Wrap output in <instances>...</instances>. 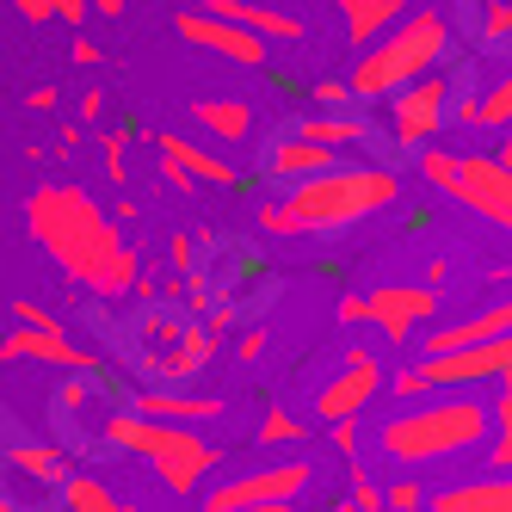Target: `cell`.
Segmentation results:
<instances>
[{
  "label": "cell",
  "instance_id": "36",
  "mask_svg": "<svg viewBox=\"0 0 512 512\" xmlns=\"http://www.w3.org/2000/svg\"><path fill=\"white\" fill-rule=\"evenodd\" d=\"M13 13H19V19H31V25H38V19H56L50 0H13Z\"/></svg>",
  "mask_w": 512,
  "mask_h": 512
},
{
  "label": "cell",
  "instance_id": "6",
  "mask_svg": "<svg viewBox=\"0 0 512 512\" xmlns=\"http://www.w3.org/2000/svg\"><path fill=\"white\" fill-rule=\"evenodd\" d=\"M136 346H142V364L161 377V383H186L198 377V364L216 352V327H186L179 315H149L136 327Z\"/></svg>",
  "mask_w": 512,
  "mask_h": 512
},
{
  "label": "cell",
  "instance_id": "23",
  "mask_svg": "<svg viewBox=\"0 0 512 512\" xmlns=\"http://www.w3.org/2000/svg\"><path fill=\"white\" fill-rule=\"evenodd\" d=\"M192 118H198V130H210V142H247L253 136V105L247 99H198Z\"/></svg>",
  "mask_w": 512,
  "mask_h": 512
},
{
  "label": "cell",
  "instance_id": "13",
  "mask_svg": "<svg viewBox=\"0 0 512 512\" xmlns=\"http://www.w3.org/2000/svg\"><path fill=\"white\" fill-rule=\"evenodd\" d=\"M383 383H389V377H383V364H377L371 352H352V358H346V371L321 389L315 414H321L327 426H334V420H358V414H364V401H371Z\"/></svg>",
  "mask_w": 512,
  "mask_h": 512
},
{
  "label": "cell",
  "instance_id": "8",
  "mask_svg": "<svg viewBox=\"0 0 512 512\" xmlns=\"http://www.w3.org/2000/svg\"><path fill=\"white\" fill-rule=\"evenodd\" d=\"M315 482L309 463H272V469H253V475H235V482H216L204 494L210 512H272V506H297Z\"/></svg>",
  "mask_w": 512,
  "mask_h": 512
},
{
  "label": "cell",
  "instance_id": "35",
  "mask_svg": "<svg viewBox=\"0 0 512 512\" xmlns=\"http://www.w3.org/2000/svg\"><path fill=\"white\" fill-rule=\"evenodd\" d=\"M13 321H31V327H62L50 309H38V303H13Z\"/></svg>",
  "mask_w": 512,
  "mask_h": 512
},
{
  "label": "cell",
  "instance_id": "24",
  "mask_svg": "<svg viewBox=\"0 0 512 512\" xmlns=\"http://www.w3.org/2000/svg\"><path fill=\"white\" fill-rule=\"evenodd\" d=\"M340 19H346V38L352 44H377L383 31L401 19V0H334Z\"/></svg>",
  "mask_w": 512,
  "mask_h": 512
},
{
  "label": "cell",
  "instance_id": "10",
  "mask_svg": "<svg viewBox=\"0 0 512 512\" xmlns=\"http://www.w3.org/2000/svg\"><path fill=\"white\" fill-rule=\"evenodd\" d=\"M451 198H457V204H469L475 216H488L494 229H506V235H512V167H506L500 155H463Z\"/></svg>",
  "mask_w": 512,
  "mask_h": 512
},
{
  "label": "cell",
  "instance_id": "12",
  "mask_svg": "<svg viewBox=\"0 0 512 512\" xmlns=\"http://www.w3.org/2000/svg\"><path fill=\"white\" fill-rule=\"evenodd\" d=\"M438 309V290L432 284H377L371 290V327H383V340H408L414 327H426Z\"/></svg>",
  "mask_w": 512,
  "mask_h": 512
},
{
  "label": "cell",
  "instance_id": "40",
  "mask_svg": "<svg viewBox=\"0 0 512 512\" xmlns=\"http://www.w3.org/2000/svg\"><path fill=\"white\" fill-rule=\"evenodd\" d=\"M192 260H198V247H192V241H186V235H179V241H173V266H179V272H186V266H192Z\"/></svg>",
  "mask_w": 512,
  "mask_h": 512
},
{
  "label": "cell",
  "instance_id": "5",
  "mask_svg": "<svg viewBox=\"0 0 512 512\" xmlns=\"http://www.w3.org/2000/svg\"><path fill=\"white\" fill-rule=\"evenodd\" d=\"M488 408L482 401H432V408H408L401 420L383 426V451L395 463H432V457H457L488 438Z\"/></svg>",
  "mask_w": 512,
  "mask_h": 512
},
{
  "label": "cell",
  "instance_id": "3",
  "mask_svg": "<svg viewBox=\"0 0 512 512\" xmlns=\"http://www.w3.org/2000/svg\"><path fill=\"white\" fill-rule=\"evenodd\" d=\"M99 438L112 451H130L142 463H155L161 488L173 500H192L198 482L216 469V445H210V438H198L192 426H179V420H155L142 408H105L99 414Z\"/></svg>",
  "mask_w": 512,
  "mask_h": 512
},
{
  "label": "cell",
  "instance_id": "19",
  "mask_svg": "<svg viewBox=\"0 0 512 512\" xmlns=\"http://www.w3.org/2000/svg\"><path fill=\"white\" fill-rule=\"evenodd\" d=\"M438 512H512V469L482 475V482H457L445 494H432Z\"/></svg>",
  "mask_w": 512,
  "mask_h": 512
},
{
  "label": "cell",
  "instance_id": "4",
  "mask_svg": "<svg viewBox=\"0 0 512 512\" xmlns=\"http://www.w3.org/2000/svg\"><path fill=\"white\" fill-rule=\"evenodd\" d=\"M445 50H451V19L438 13V7L408 13L401 25H389L377 44H364L358 68L346 75V81H352V99L364 105V99H389V93H401L408 81H420L426 68L445 62Z\"/></svg>",
  "mask_w": 512,
  "mask_h": 512
},
{
  "label": "cell",
  "instance_id": "41",
  "mask_svg": "<svg viewBox=\"0 0 512 512\" xmlns=\"http://www.w3.org/2000/svg\"><path fill=\"white\" fill-rule=\"evenodd\" d=\"M75 62H87V68H93V62H99V44H93V38H75Z\"/></svg>",
  "mask_w": 512,
  "mask_h": 512
},
{
  "label": "cell",
  "instance_id": "16",
  "mask_svg": "<svg viewBox=\"0 0 512 512\" xmlns=\"http://www.w3.org/2000/svg\"><path fill=\"white\" fill-rule=\"evenodd\" d=\"M155 149L167 155V161H179L198 186H216V192H235L241 186V167L229 161V155H216V149H204V142H192V136H173V130H161L155 136Z\"/></svg>",
  "mask_w": 512,
  "mask_h": 512
},
{
  "label": "cell",
  "instance_id": "18",
  "mask_svg": "<svg viewBox=\"0 0 512 512\" xmlns=\"http://www.w3.org/2000/svg\"><path fill=\"white\" fill-rule=\"evenodd\" d=\"M130 408L155 414V420H179V426L223 420V401L216 395H186V389H142V395H130Z\"/></svg>",
  "mask_w": 512,
  "mask_h": 512
},
{
  "label": "cell",
  "instance_id": "34",
  "mask_svg": "<svg viewBox=\"0 0 512 512\" xmlns=\"http://www.w3.org/2000/svg\"><path fill=\"white\" fill-rule=\"evenodd\" d=\"M50 7H56V19H62V25H81V19L93 13V0H50Z\"/></svg>",
  "mask_w": 512,
  "mask_h": 512
},
{
  "label": "cell",
  "instance_id": "31",
  "mask_svg": "<svg viewBox=\"0 0 512 512\" xmlns=\"http://www.w3.org/2000/svg\"><path fill=\"white\" fill-rule=\"evenodd\" d=\"M309 99H315V112H334V105H358V99H352V81H315V87H309Z\"/></svg>",
  "mask_w": 512,
  "mask_h": 512
},
{
  "label": "cell",
  "instance_id": "27",
  "mask_svg": "<svg viewBox=\"0 0 512 512\" xmlns=\"http://www.w3.org/2000/svg\"><path fill=\"white\" fill-rule=\"evenodd\" d=\"M297 438H309V426L290 408H266L260 414V445H297Z\"/></svg>",
  "mask_w": 512,
  "mask_h": 512
},
{
  "label": "cell",
  "instance_id": "43",
  "mask_svg": "<svg viewBox=\"0 0 512 512\" xmlns=\"http://www.w3.org/2000/svg\"><path fill=\"white\" fill-rule=\"evenodd\" d=\"M0 512H13V494H7V488H0Z\"/></svg>",
  "mask_w": 512,
  "mask_h": 512
},
{
  "label": "cell",
  "instance_id": "9",
  "mask_svg": "<svg viewBox=\"0 0 512 512\" xmlns=\"http://www.w3.org/2000/svg\"><path fill=\"white\" fill-rule=\"evenodd\" d=\"M420 377H426V389H438V383H512V334L475 340L457 352H426Z\"/></svg>",
  "mask_w": 512,
  "mask_h": 512
},
{
  "label": "cell",
  "instance_id": "37",
  "mask_svg": "<svg viewBox=\"0 0 512 512\" xmlns=\"http://www.w3.org/2000/svg\"><path fill=\"white\" fill-rule=\"evenodd\" d=\"M340 321H371V297H340Z\"/></svg>",
  "mask_w": 512,
  "mask_h": 512
},
{
  "label": "cell",
  "instance_id": "25",
  "mask_svg": "<svg viewBox=\"0 0 512 512\" xmlns=\"http://www.w3.org/2000/svg\"><path fill=\"white\" fill-rule=\"evenodd\" d=\"M68 512H118V494H112V482H99V475H87V469H75L62 482V494H56Z\"/></svg>",
  "mask_w": 512,
  "mask_h": 512
},
{
  "label": "cell",
  "instance_id": "29",
  "mask_svg": "<svg viewBox=\"0 0 512 512\" xmlns=\"http://www.w3.org/2000/svg\"><path fill=\"white\" fill-rule=\"evenodd\" d=\"M512 38V0H482V44Z\"/></svg>",
  "mask_w": 512,
  "mask_h": 512
},
{
  "label": "cell",
  "instance_id": "21",
  "mask_svg": "<svg viewBox=\"0 0 512 512\" xmlns=\"http://www.w3.org/2000/svg\"><path fill=\"white\" fill-rule=\"evenodd\" d=\"M210 7L229 13V19H241L247 31H260L266 44H297V38H309L303 19L297 13H278V7H253V0H210Z\"/></svg>",
  "mask_w": 512,
  "mask_h": 512
},
{
  "label": "cell",
  "instance_id": "2",
  "mask_svg": "<svg viewBox=\"0 0 512 512\" xmlns=\"http://www.w3.org/2000/svg\"><path fill=\"white\" fill-rule=\"evenodd\" d=\"M401 198V173L383 161L321 167L297 186H284L278 204H260V235H340L364 216H377Z\"/></svg>",
  "mask_w": 512,
  "mask_h": 512
},
{
  "label": "cell",
  "instance_id": "1",
  "mask_svg": "<svg viewBox=\"0 0 512 512\" xmlns=\"http://www.w3.org/2000/svg\"><path fill=\"white\" fill-rule=\"evenodd\" d=\"M25 229L38 235V247L75 284H87L93 297H112V303L136 297V278H142L136 247L118 235V223L81 186H38L25 204Z\"/></svg>",
  "mask_w": 512,
  "mask_h": 512
},
{
  "label": "cell",
  "instance_id": "15",
  "mask_svg": "<svg viewBox=\"0 0 512 512\" xmlns=\"http://www.w3.org/2000/svg\"><path fill=\"white\" fill-rule=\"evenodd\" d=\"M321 167H334V149L303 130H284L266 142V155H260V179H272V186H297V179L321 173Z\"/></svg>",
  "mask_w": 512,
  "mask_h": 512
},
{
  "label": "cell",
  "instance_id": "26",
  "mask_svg": "<svg viewBox=\"0 0 512 512\" xmlns=\"http://www.w3.org/2000/svg\"><path fill=\"white\" fill-rule=\"evenodd\" d=\"M457 167H463V155H451V149H438V142H426V155H420V179H426V186H438V192L451 198Z\"/></svg>",
  "mask_w": 512,
  "mask_h": 512
},
{
  "label": "cell",
  "instance_id": "32",
  "mask_svg": "<svg viewBox=\"0 0 512 512\" xmlns=\"http://www.w3.org/2000/svg\"><path fill=\"white\" fill-rule=\"evenodd\" d=\"M383 506L414 512V506H426V494H420V482H395V488H383Z\"/></svg>",
  "mask_w": 512,
  "mask_h": 512
},
{
  "label": "cell",
  "instance_id": "42",
  "mask_svg": "<svg viewBox=\"0 0 512 512\" xmlns=\"http://www.w3.org/2000/svg\"><path fill=\"white\" fill-rule=\"evenodd\" d=\"M93 13H105V19H118V13H124V0H93Z\"/></svg>",
  "mask_w": 512,
  "mask_h": 512
},
{
  "label": "cell",
  "instance_id": "30",
  "mask_svg": "<svg viewBox=\"0 0 512 512\" xmlns=\"http://www.w3.org/2000/svg\"><path fill=\"white\" fill-rule=\"evenodd\" d=\"M346 506H358V512H377V506H383V488H377V482H371V475H364V469H352Z\"/></svg>",
  "mask_w": 512,
  "mask_h": 512
},
{
  "label": "cell",
  "instance_id": "38",
  "mask_svg": "<svg viewBox=\"0 0 512 512\" xmlns=\"http://www.w3.org/2000/svg\"><path fill=\"white\" fill-rule=\"evenodd\" d=\"M494 426H500V432H512V383H506V389H500V401H494Z\"/></svg>",
  "mask_w": 512,
  "mask_h": 512
},
{
  "label": "cell",
  "instance_id": "22",
  "mask_svg": "<svg viewBox=\"0 0 512 512\" xmlns=\"http://www.w3.org/2000/svg\"><path fill=\"white\" fill-rule=\"evenodd\" d=\"M290 130H303V136H315V142H327V149H358L364 136H371V124L358 118V105H334V112H309V118H297Z\"/></svg>",
  "mask_w": 512,
  "mask_h": 512
},
{
  "label": "cell",
  "instance_id": "39",
  "mask_svg": "<svg viewBox=\"0 0 512 512\" xmlns=\"http://www.w3.org/2000/svg\"><path fill=\"white\" fill-rule=\"evenodd\" d=\"M494 469H512V432H494Z\"/></svg>",
  "mask_w": 512,
  "mask_h": 512
},
{
  "label": "cell",
  "instance_id": "14",
  "mask_svg": "<svg viewBox=\"0 0 512 512\" xmlns=\"http://www.w3.org/2000/svg\"><path fill=\"white\" fill-rule=\"evenodd\" d=\"M0 358H38V364H56V371H93V352H81L62 327H31V321H13L0 334Z\"/></svg>",
  "mask_w": 512,
  "mask_h": 512
},
{
  "label": "cell",
  "instance_id": "7",
  "mask_svg": "<svg viewBox=\"0 0 512 512\" xmlns=\"http://www.w3.org/2000/svg\"><path fill=\"white\" fill-rule=\"evenodd\" d=\"M451 75H438V68H426L420 81H408L401 93H389V136L401 142V149H426V142L445 136L451 124Z\"/></svg>",
  "mask_w": 512,
  "mask_h": 512
},
{
  "label": "cell",
  "instance_id": "33",
  "mask_svg": "<svg viewBox=\"0 0 512 512\" xmlns=\"http://www.w3.org/2000/svg\"><path fill=\"white\" fill-rule=\"evenodd\" d=\"M389 389H395L401 401H414V395H426V377H420V371H395V377H389Z\"/></svg>",
  "mask_w": 512,
  "mask_h": 512
},
{
  "label": "cell",
  "instance_id": "44",
  "mask_svg": "<svg viewBox=\"0 0 512 512\" xmlns=\"http://www.w3.org/2000/svg\"><path fill=\"white\" fill-rule=\"evenodd\" d=\"M500 161H506V167H512V136H506V149H500Z\"/></svg>",
  "mask_w": 512,
  "mask_h": 512
},
{
  "label": "cell",
  "instance_id": "28",
  "mask_svg": "<svg viewBox=\"0 0 512 512\" xmlns=\"http://www.w3.org/2000/svg\"><path fill=\"white\" fill-rule=\"evenodd\" d=\"M512 124V68L482 93V130H506Z\"/></svg>",
  "mask_w": 512,
  "mask_h": 512
},
{
  "label": "cell",
  "instance_id": "11",
  "mask_svg": "<svg viewBox=\"0 0 512 512\" xmlns=\"http://www.w3.org/2000/svg\"><path fill=\"white\" fill-rule=\"evenodd\" d=\"M179 38L186 44H198V50H216L223 62H241V68H266V56H272V44L260 38V31H247L241 19H229V13H179Z\"/></svg>",
  "mask_w": 512,
  "mask_h": 512
},
{
  "label": "cell",
  "instance_id": "20",
  "mask_svg": "<svg viewBox=\"0 0 512 512\" xmlns=\"http://www.w3.org/2000/svg\"><path fill=\"white\" fill-rule=\"evenodd\" d=\"M494 334H512V297L469 315V321H451L438 327V334H426V352H457V346H475V340H494Z\"/></svg>",
  "mask_w": 512,
  "mask_h": 512
},
{
  "label": "cell",
  "instance_id": "17",
  "mask_svg": "<svg viewBox=\"0 0 512 512\" xmlns=\"http://www.w3.org/2000/svg\"><path fill=\"white\" fill-rule=\"evenodd\" d=\"M0 463H7L13 475H19V482H31V488H38V494H62V482H68V475H75V469H68V457L56 451V445H7V451H0Z\"/></svg>",
  "mask_w": 512,
  "mask_h": 512
}]
</instances>
